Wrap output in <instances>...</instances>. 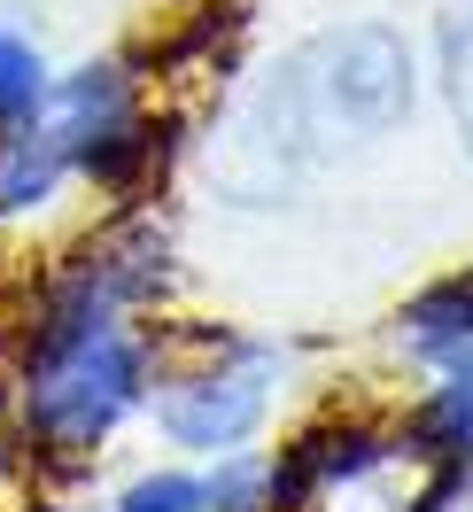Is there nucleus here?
Instances as JSON below:
<instances>
[{
    "mask_svg": "<svg viewBox=\"0 0 473 512\" xmlns=\"http://www.w3.org/2000/svg\"><path fill=\"white\" fill-rule=\"evenodd\" d=\"M125 512H202V481L187 474H148L125 489Z\"/></svg>",
    "mask_w": 473,
    "mask_h": 512,
    "instance_id": "7",
    "label": "nucleus"
},
{
    "mask_svg": "<svg viewBox=\"0 0 473 512\" xmlns=\"http://www.w3.org/2000/svg\"><path fill=\"white\" fill-rule=\"evenodd\" d=\"M411 342L419 350H450V342H473V280L466 288H442L411 311Z\"/></svg>",
    "mask_w": 473,
    "mask_h": 512,
    "instance_id": "6",
    "label": "nucleus"
},
{
    "mask_svg": "<svg viewBox=\"0 0 473 512\" xmlns=\"http://www.w3.org/2000/svg\"><path fill=\"white\" fill-rule=\"evenodd\" d=\"M334 94H342V109H349V117H365V125L396 117V109H404V94H411L404 47H396V39H380V32L342 39V78H334Z\"/></svg>",
    "mask_w": 473,
    "mask_h": 512,
    "instance_id": "3",
    "label": "nucleus"
},
{
    "mask_svg": "<svg viewBox=\"0 0 473 512\" xmlns=\"http://www.w3.org/2000/svg\"><path fill=\"white\" fill-rule=\"evenodd\" d=\"M39 117L63 132L70 163H78L94 140H109V132H125V125H132V78H125L117 63H86V70H70L63 86L39 101Z\"/></svg>",
    "mask_w": 473,
    "mask_h": 512,
    "instance_id": "2",
    "label": "nucleus"
},
{
    "mask_svg": "<svg viewBox=\"0 0 473 512\" xmlns=\"http://www.w3.org/2000/svg\"><path fill=\"white\" fill-rule=\"evenodd\" d=\"M272 404L264 365H225V373H194L187 388L163 396V435L187 450H233L241 435H256V419Z\"/></svg>",
    "mask_w": 473,
    "mask_h": 512,
    "instance_id": "1",
    "label": "nucleus"
},
{
    "mask_svg": "<svg viewBox=\"0 0 473 512\" xmlns=\"http://www.w3.org/2000/svg\"><path fill=\"white\" fill-rule=\"evenodd\" d=\"M39 101H47V63H39V47L16 39V32H0V125L39 117Z\"/></svg>",
    "mask_w": 473,
    "mask_h": 512,
    "instance_id": "4",
    "label": "nucleus"
},
{
    "mask_svg": "<svg viewBox=\"0 0 473 512\" xmlns=\"http://www.w3.org/2000/svg\"><path fill=\"white\" fill-rule=\"evenodd\" d=\"M0 443H8V435H0Z\"/></svg>",
    "mask_w": 473,
    "mask_h": 512,
    "instance_id": "8",
    "label": "nucleus"
},
{
    "mask_svg": "<svg viewBox=\"0 0 473 512\" xmlns=\"http://www.w3.org/2000/svg\"><path fill=\"white\" fill-rule=\"evenodd\" d=\"M419 435H427L435 450H473V365H458V373H450V381L427 396Z\"/></svg>",
    "mask_w": 473,
    "mask_h": 512,
    "instance_id": "5",
    "label": "nucleus"
}]
</instances>
